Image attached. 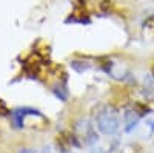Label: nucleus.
I'll return each mask as SVG.
<instances>
[{
	"label": "nucleus",
	"mask_w": 154,
	"mask_h": 153,
	"mask_svg": "<svg viewBox=\"0 0 154 153\" xmlns=\"http://www.w3.org/2000/svg\"><path fill=\"white\" fill-rule=\"evenodd\" d=\"M19 153H38V151H35V150H31V148H22Z\"/></svg>",
	"instance_id": "obj_3"
},
{
	"label": "nucleus",
	"mask_w": 154,
	"mask_h": 153,
	"mask_svg": "<svg viewBox=\"0 0 154 153\" xmlns=\"http://www.w3.org/2000/svg\"><path fill=\"white\" fill-rule=\"evenodd\" d=\"M96 125L103 135H108V136L116 135L117 130H119V127H120L119 113L116 111L112 107H105L102 111L97 113Z\"/></svg>",
	"instance_id": "obj_1"
},
{
	"label": "nucleus",
	"mask_w": 154,
	"mask_h": 153,
	"mask_svg": "<svg viewBox=\"0 0 154 153\" xmlns=\"http://www.w3.org/2000/svg\"><path fill=\"white\" fill-rule=\"evenodd\" d=\"M139 119H140V116H139L136 111L126 110V111H125V132H126V133H131L136 127H137Z\"/></svg>",
	"instance_id": "obj_2"
}]
</instances>
